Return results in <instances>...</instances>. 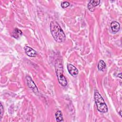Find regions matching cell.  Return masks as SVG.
Instances as JSON below:
<instances>
[{
  "label": "cell",
  "mask_w": 122,
  "mask_h": 122,
  "mask_svg": "<svg viewBox=\"0 0 122 122\" xmlns=\"http://www.w3.org/2000/svg\"><path fill=\"white\" fill-rule=\"evenodd\" d=\"M50 30L51 35L55 41L58 43L65 41L66 36L62 29L55 20H52L50 23Z\"/></svg>",
  "instance_id": "cell-1"
},
{
  "label": "cell",
  "mask_w": 122,
  "mask_h": 122,
  "mask_svg": "<svg viewBox=\"0 0 122 122\" xmlns=\"http://www.w3.org/2000/svg\"><path fill=\"white\" fill-rule=\"evenodd\" d=\"M55 68L59 82L63 86H66L67 84V81L63 75V65L62 61L61 59H58L56 60Z\"/></svg>",
  "instance_id": "cell-2"
},
{
  "label": "cell",
  "mask_w": 122,
  "mask_h": 122,
  "mask_svg": "<svg viewBox=\"0 0 122 122\" xmlns=\"http://www.w3.org/2000/svg\"><path fill=\"white\" fill-rule=\"evenodd\" d=\"M94 98L97 106V110L103 113L108 112V108L103 98L97 92H95L94 94Z\"/></svg>",
  "instance_id": "cell-3"
},
{
  "label": "cell",
  "mask_w": 122,
  "mask_h": 122,
  "mask_svg": "<svg viewBox=\"0 0 122 122\" xmlns=\"http://www.w3.org/2000/svg\"><path fill=\"white\" fill-rule=\"evenodd\" d=\"M26 81H27V85L29 86V87L30 89H31L34 93L38 92V90L35 84L34 83V81L32 80V79L29 76H26Z\"/></svg>",
  "instance_id": "cell-4"
},
{
  "label": "cell",
  "mask_w": 122,
  "mask_h": 122,
  "mask_svg": "<svg viewBox=\"0 0 122 122\" xmlns=\"http://www.w3.org/2000/svg\"><path fill=\"white\" fill-rule=\"evenodd\" d=\"M24 49L26 54L29 57H34L37 55V52L35 51H34L33 49L29 46H25Z\"/></svg>",
  "instance_id": "cell-5"
},
{
  "label": "cell",
  "mask_w": 122,
  "mask_h": 122,
  "mask_svg": "<svg viewBox=\"0 0 122 122\" xmlns=\"http://www.w3.org/2000/svg\"><path fill=\"white\" fill-rule=\"evenodd\" d=\"M100 3V0H90L87 5L88 8L91 11H94V7L98 6L99 5Z\"/></svg>",
  "instance_id": "cell-6"
},
{
  "label": "cell",
  "mask_w": 122,
  "mask_h": 122,
  "mask_svg": "<svg viewBox=\"0 0 122 122\" xmlns=\"http://www.w3.org/2000/svg\"><path fill=\"white\" fill-rule=\"evenodd\" d=\"M67 69L70 74L73 76H75L78 74V69L72 64H68L67 65Z\"/></svg>",
  "instance_id": "cell-7"
},
{
  "label": "cell",
  "mask_w": 122,
  "mask_h": 122,
  "mask_svg": "<svg viewBox=\"0 0 122 122\" xmlns=\"http://www.w3.org/2000/svg\"><path fill=\"white\" fill-rule=\"evenodd\" d=\"M111 28L112 29V31L113 33H115L117 32L120 30V24L116 21H113L112 22L111 24Z\"/></svg>",
  "instance_id": "cell-8"
},
{
  "label": "cell",
  "mask_w": 122,
  "mask_h": 122,
  "mask_svg": "<svg viewBox=\"0 0 122 122\" xmlns=\"http://www.w3.org/2000/svg\"><path fill=\"white\" fill-rule=\"evenodd\" d=\"M22 32L20 30L17 28H15L13 30L11 35L13 37L16 39H18L19 37H20L22 35Z\"/></svg>",
  "instance_id": "cell-9"
},
{
  "label": "cell",
  "mask_w": 122,
  "mask_h": 122,
  "mask_svg": "<svg viewBox=\"0 0 122 122\" xmlns=\"http://www.w3.org/2000/svg\"><path fill=\"white\" fill-rule=\"evenodd\" d=\"M55 116L56 120L57 122H60L63 121L62 114L61 111L60 110L57 111L55 114Z\"/></svg>",
  "instance_id": "cell-10"
},
{
  "label": "cell",
  "mask_w": 122,
  "mask_h": 122,
  "mask_svg": "<svg viewBox=\"0 0 122 122\" xmlns=\"http://www.w3.org/2000/svg\"><path fill=\"white\" fill-rule=\"evenodd\" d=\"M106 68V64L103 60H100L98 63V69L100 71H103Z\"/></svg>",
  "instance_id": "cell-11"
},
{
  "label": "cell",
  "mask_w": 122,
  "mask_h": 122,
  "mask_svg": "<svg viewBox=\"0 0 122 122\" xmlns=\"http://www.w3.org/2000/svg\"><path fill=\"white\" fill-rule=\"evenodd\" d=\"M69 5H70V3H69L68 1H63V2L61 3V7L62 8H63V9L68 7Z\"/></svg>",
  "instance_id": "cell-12"
},
{
  "label": "cell",
  "mask_w": 122,
  "mask_h": 122,
  "mask_svg": "<svg viewBox=\"0 0 122 122\" xmlns=\"http://www.w3.org/2000/svg\"><path fill=\"white\" fill-rule=\"evenodd\" d=\"M0 120L1 119L3 114L4 113V108L3 107V106L2 105V103H0Z\"/></svg>",
  "instance_id": "cell-13"
},
{
  "label": "cell",
  "mask_w": 122,
  "mask_h": 122,
  "mask_svg": "<svg viewBox=\"0 0 122 122\" xmlns=\"http://www.w3.org/2000/svg\"><path fill=\"white\" fill-rule=\"evenodd\" d=\"M122 73H120L119 74H118V77H119V78H120L121 79H122Z\"/></svg>",
  "instance_id": "cell-14"
},
{
  "label": "cell",
  "mask_w": 122,
  "mask_h": 122,
  "mask_svg": "<svg viewBox=\"0 0 122 122\" xmlns=\"http://www.w3.org/2000/svg\"><path fill=\"white\" fill-rule=\"evenodd\" d=\"M121 112H122V111H120L119 112V113H120V115H121V116H122V113H121Z\"/></svg>",
  "instance_id": "cell-15"
}]
</instances>
